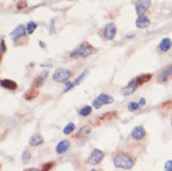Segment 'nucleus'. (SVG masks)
<instances>
[{
	"instance_id": "393cba45",
	"label": "nucleus",
	"mask_w": 172,
	"mask_h": 171,
	"mask_svg": "<svg viewBox=\"0 0 172 171\" xmlns=\"http://www.w3.org/2000/svg\"><path fill=\"white\" fill-rule=\"evenodd\" d=\"M138 108H140V104H138V103H135V101H131V103L127 105V110H129V111H136Z\"/></svg>"
},
{
	"instance_id": "2eb2a0df",
	"label": "nucleus",
	"mask_w": 172,
	"mask_h": 171,
	"mask_svg": "<svg viewBox=\"0 0 172 171\" xmlns=\"http://www.w3.org/2000/svg\"><path fill=\"white\" fill-rule=\"evenodd\" d=\"M44 142V137L40 135V134H34L31 137H30V140H29V145L30 146H39V145H41Z\"/></svg>"
},
{
	"instance_id": "1a4fd4ad",
	"label": "nucleus",
	"mask_w": 172,
	"mask_h": 171,
	"mask_svg": "<svg viewBox=\"0 0 172 171\" xmlns=\"http://www.w3.org/2000/svg\"><path fill=\"white\" fill-rule=\"evenodd\" d=\"M171 76H172V64L166 65V66L160 71V74H158V76H157V81H158V82H165V81H167Z\"/></svg>"
},
{
	"instance_id": "4468645a",
	"label": "nucleus",
	"mask_w": 172,
	"mask_h": 171,
	"mask_svg": "<svg viewBox=\"0 0 172 171\" xmlns=\"http://www.w3.org/2000/svg\"><path fill=\"white\" fill-rule=\"evenodd\" d=\"M171 48H172V40H171V39H168V38L162 39V40H161V43H160V45H158V49H160L162 53L168 51Z\"/></svg>"
},
{
	"instance_id": "f257e3e1",
	"label": "nucleus",
	"mask_w": 172,
	"mask_h": 171,
	"mask_svg": "<svg viewBox=\"0 0 172 171\" xmlns=\"http://www.w3.org/2000/svg\"><path fill=\"white\" fill-rule=\"evenodd\" d=\"M114 165L117 169H124V170H131L135 166V159L129 155L127 152H117L114 159Z\"/></svg>"
},
{
	"instance_id": "412c9836",
	"label": "nucleus",
	"mask_w": 172,
	"mask_h": 171,
	"mask_svg": "<svg viewBox=\"0 0 172 171\" xmlns=\"http://www.w3.org/2000/svg\"><path fill=\"white\" fill-rule=\"evenodd\" d=\"M90 134V127L89 126H84L79 130V132L75 135L76 137H82V136H86V135H89Z\"/></svg>"
},
{
	"instance_id": "f704fd0d",
	"label": "nucleus",
	"mask_w": 172,
	"mask_h": 171,
	"mask_svg": "<svg viewBox=\"0 0 172 171\" xmlns=\"http://www.w3.org/2000/svg\"><path fill=\"white\" fill-rule=\"evenodd\" d=\"M138 104H140V106H143V105L146 104V99H145V98H141L140 101H138Z\"/></svg>"
},
{
	"instance_id": "e433bc0d",
	"label": "nucleus",
	"mask_w": 172,
	"mask_h": 171,
	"mask_svg": "<svg viewBox=\"0 0 172 171\" xmlns=\"http://www.w3.org/2000/svg\"><path fill=\"white\" fill-rule=\"evenodd\" d=\"M25 171H39L38 169H29V170H25Z\"/></svg>"
},
{
	"instance_id": "a878e982",
	"label": "nucleus",
	"mask_w": 172,
	"mask_h": 171,
	"mask_svg": "<svg viewBox=\"0 0 172 171\" xmlns=\"http://www.w3.org/2000/svg\"><path fill=\"white\" fill-rule=\"evenodd\" d=\"M30 159H31L30 152H29L28 150H25V151L23 152V161H24V162H29V161H30Z\"/></svg>"
},
{
	"instance_id": "72a5a7b5",
	"label": "nucleus",
	"mask_w": 172,
	"mask_h": 171,
	"mask_svg": "<svg viewBox=\"0 0 172 171\" xmlns=\"http://www.w3.org/2000/svg\"><path fill=\"white\" fill-rule=\"evenodd\" d=\"M165 171H172V160L166 161V164H165Z\"/></svg>"
},
{
	"instance_id": "f8f14e48",
	"label": "nucleus",
	"mask_w": 172,
	"mask_h": 171,
	"mask_svg": "<svg viewBox=\"0 0 172 171\" xmlns=\"http://www.w3.org/2000/svg\"><path fill=\"white\" fill-rule=\"evenodd\" d=\"M150 25H151V20L146 15H140L136 19V26L138 29H147Z\"/></svg>"
},
{
	"instance_id": "20e7f679",
	"label": "nucleus",
	"mask_w": 172,
	"mask_h": 171,
	"mask_svg": "<svg viewBox=\"0 0 172 171\" xmlns=\"http://www.w3.org/2000/svg\"><path fill=\"white\" fill-rule=\"evenodd\" d=\"M141 85V82H140V79H138V76H136V77H134L125 88H122V90H121V95H124V96H129V95H131V94H134V91L140 86Z\"/></svg>"
},
{
	"instance_id": "5701e85b",
	"label": "nucleus",
	"mask_w": 172,
	"mask_h": 171,
	"mask_svg": "<svg viewBox=\"0 0 172 171\" xmlns=\"http://www.w3.org/2000/svg\"><path fill=\"white\" fill-rule=\"evenodd\" d=\"M88 75H89V70H84V72H81V74L79 75V77L74 81V84H75V85H79V84H80V82H81V81L86 77V76H88Z\"/></svg>"
},
{
	"instance_id": "0eeeda50",
	"label": "nucleus",
	"mask_w": 172,
	"mask_h": 171,
	"mask_svg": "<svg viewBox=\"0 0 172 171\" xmlns=\"http://www.w3.org/2000/svg\"><path fill=\"white\" fill-rule=\"evenodd\" d=\"M151 7V0H137L136 5H135V10L137 13V15H145V13L148 10V8Z\"/></svg>"
},
{
	"instance_id": "4be33fe9",
	"label": "nucleus",
	"mask_w": 172,
	"mask_h": 171,
	"mask_svg": "<svg viewBox=\"0 0 172 171\" xmlns=\"http://www.w3.org/2000/svg\"><path fill=\"white\" fill-rule=\"evenodd\" d=\"M74 130H75V124H74V122H69V124L64 127V134H65V135H70Z\"/></svg>"
},
{
	"instance_id": "b1692460",
	"label": "nucleus",
	"mask_w": 172,
	"mask_h": 171,
	"mask_svg": "<svg viewBox=\"0 0 172 171\" xmlns=\"http://www.w3.org/2000/svg\"><path fill=\"white\" fill-rule=\"evenodd\" d=\"M151 74H143V75H140L138 76V79H140V82H141V85L142 84H145V82H147V81H150L151 80Z\"/></svg>"
},
{
	"instance_id": "6e6552de",
	"label": "nucleus",
	"mask_w": 172,
	"mask_h": 171,
	"mask_svg": "<svg viewBox=\"0 0 172 171\" xmlns=\"http://www.w3.org/2000/svg\"><path fill=\"white\" fill-rule=\"evenodd\" d=\"M26 34H28V31H26V26H24V25H18V26L10 33V36H11L13 41H18L19 39L25 38Z\"/></svg>"
},
{
	"instance_id": "9d476101",
	"label": "nucleus",
	"mask_w": 172,
	"mask_h": 171,
	"mask_svg": "<svg viewBox=\"0 0 172 171\" xmlns=\"http://www.w3.org/2000/svg\"><path fill=\"white\" fill-rule=\"evenodd\" d=\"M145 136H146V130H145L143 126H136V127H134V130H132V132H131V137H132L134 140L140 141V140H142Z\"/></svg>"
},
{
	"instance_id": "423d86ee",
	"label": "nucleus",
	"mask_w": 172,
	"mask_h": 171,
	"mask_svg": "<svg viewBox=\"0 0 172 171\" xmlns=\"http://www.w3.org/2000/svg\"><path fill=\"white\" fill-rule=\"evenodd\" d=\"M104 156H105L104 151H101L100 149H94L91 155H90V157L88 159V164H90V165H99L102 161Z\"/></svg>"
},
{
	"instance_id": "ddd939ff",
	"label": "nucleus",
	"mask_w": 172,
	"mask_h": 171,
	"mask_svg": "<svg viewBox=\"0 0 172 171\" xmlns=\"http://www.w3.org/2000/svg\"><path fill=\"white\" fill-rule=\"evenodd\" d=\"M70 147V141L69 140H61L57 145H56V154L57 155H62L64 152H66Z\"/></svg>"
},
{
	"instance_id": "c9c22d12",
	"label": "nucleus",
	"mask_w": 172,
	"mask_h": 171,
	"mask_svg": "<svg viewBox=\"0 0 172 171\" xmlns=\"http://www.w3.org/2000/svg\"><path fill=\"white\" fill-rule=\"evenodd\" d=\"M39 46H40V48H43V49H46V44H45V43H43V41H39Z\"/></svg>"
},
{
	"instance_id": "2f4dec72",
	"label": "nucleus",
	"mask_w": 172,
	"mask_h": 171,
	"mask_svg": "<svg viewBox=\"0 0 172 171\" xmlns=\"http://www.w3.org/2000/svg\"><path fill=\"white\" fill-rule=\"evenodd\" d=\"M116 116V113H111V114H106L105 116H101L100 119H99V121L100 120H109V119H111V118H115Z\"/></svg>"
},
{
	"instance_id": "bb28decb",
	"label": "nucleus",
	"mask_w": 172,
	"mask_h": 171,
	"mask_svg": "<svg viewBox=\"0 0 172 171\" xmlns=\"http://www.w3.org/2000/svg\"><path fill=\"white\" fill-rule=\"evenodd\" d=\"M0 53H2V54H5L7 53V44H5L4 38L2 39V41H0Z\"/></svg>"
},
{
	"instance_id": "58836bf2",
	"label": "nucleus",
	"mask_w": 172,
	"mask_h": 171,
	"mask_svg": "<svg viewBox=\"0 0 172 171\" xmlns=\"http://www.w3.org/2000/svg\"><path fill=\"white\" fill-rule=\"evenodd\" d=\"M91 171H99V170H91Z\"/></svg>"
},
{
	"instance_id": "39448f33",
	"label": "nucleus",
	"mask_w": 172,
	"mask_h": 171,
	"mask_svg": "<svg viewBox=\"0 0 172 171\" xmlns=\"http://www.w3.org/2000/svg\"><path fill=\"white\" fill-rule=\"evenodd\" d=\"M102 33H104V36L106 40H114L115 36H116V33H117V29H116V25L114 23H107L104 29H102Z\"/></svg>"
},
{
	"instance_id": "f3484780",
	"label": "nucleus",
	"mask_w": 172,
	"mask_h": 171,
	"mask_svg": "<svg viewBox=\"0 0 172 171\" xmlns=\"http://www.w3.org/2000/svg\"><path fill=\"white\" fill-rule=\"evenodd\" d=\"M97 99L102 103V105H109V104H112L114 103V98L107 95V94H100L97 96Z\"/></svg>"
},
{
	"instance_id": "aec40b11",
	"label": "nucleus",
	"mask_w": 172,
	"mask_h": 171,
	"mask_svg": "<svg viewBox=\"0 0 172 171\" xmlns=\"http://www.w3.org/2000/svg\"><path fill=\"white\" fill-rule=\"evenodd\" d=\"M36 28H38V24H36L35 21H29V23L26 24V31H28V34L31 35V34L36 30Z\"/></svg>"
},
{
	"instance_id": "f03ea898",
	"label": "nucleus",
	"mask_w": 172,
	"mask_h": 171,
	"mask_svg": "<svg viewBox=\"0 0 172 171\" xmlns=\"http://www.w3.org/2000/svg\"><path fill=\"white\" fill-rule=\"evenodd\" d=\"M95 53V48L93 45H90L89 43H82L80 44L76 49L72 50V53L70 54L71 58H88L90 56L91 54Z\"/></svg>"
},
{
	"instance_id": "cd10ccee",
	"label": "nucleus",
	"mask_w": 172,
	"mask_h": 171,
	"mask_svg": "<svg viewBox=\"0 0 172 171\" xmlns=\"http://www.w3.org/2000/svg\"><path fill=\"white\" fill-rule=\"evenodd\" d=\"M55 166V162L54 161H50V162H48V164H45L44 166H43V170L41 171H49L51 167H54Z\"/></svg>"
},
{
	"instance_id": "c85d7f7f",
	"label": "nucleus",
	"mask_w": 172,
	"mask_h": 171,
	"mask_svg": "<svg viewBox=\"0 0 172 171\" xmlns=\"http://www.w3.org/2000/svg\"><path fill=\"white\" fill-rule=\"evenodd\" d=\"M93 106H94V109H100V108L102 106V103L96 98V99L93 100Z\"/></svg>"
},
{
	"instance_id": "4c0bfd02",
	"label": "nucleus",
	"mask_w": 172,
	"mask_h": 171,
	"mask_svg": "<svg viewBox=\"0 0 172 171\" xmlns=\"http://www.w3.org/2000/svg\"><path fill=\"white\" fill-rule=\"evenodd\" d=\"M127 38H129V39H131V38H134V34H130V35H127Z\"/></svg>"
},
{
	"instance_id": "9b49d317",
	"label": "nucleus",
	"mask_w": 172,
	"mask_h": 171,
	"mask_svg": "<svg viewBox=\"0 0 172 171\" xmlns=\"http://www.w3.org/2000/svg\"><path fill=\"white\" fill-rule=\"evenodd\" d=\"M0 85H2V88L9 90V91H15L18 89V84L10 79H3L0 81Z\"/></svg>"
},
{
	"instance_id": "ea45409f",
	"label": "nucleus",
	"mask_w": 172,
	"mask_h": 171,
	"mask_svg": "<svg viewBox=\"0 0 172 171\" xmlns=\"http://www.w3.org/2000/svg\"><path fill=\"white\" fill-rule=\"evenodd\" d=\"M171 125H172V121H171Z\"/></svg>"
},
{
	"instance_id": "6ab92c4d",
	"label": "nucleus",
	"mask_w": 172,
	"mask_h": 171,
	"mask_svg": "<svg viewBox=\"0 0 172 171\" xmlns=\"http://www.w3.org/2000/svg\"><path fill=\"white\" fill-rule=\"evenodd\" d=\"M38 95H39V91H38L36 89H30V90H28V91L25 93L24 98H25L26 100H34Z\"/></svg>"
},
{
	"instance_id": "dca6fc26",
	"label": "nucleus",
	"mask_w": 172,
	"mask_h": 171,
	"mask_svg": "<svg viewBox=\"0 0 172 171\" xmlns=\"http://www.w3.org/2000/svg\"><path fill=\"white\" fill-rule=\"evenodd\" d=\"M48 75H49V71H44L41 75H39V76L35 79L34 85H35L36 88H40L41 85H44V82H45V80H46V77H48Z\"/></svg>"
},
{
	"instance_id": "a211bd4d",
	"label": "nucleus",
	"mask_w": 172,
	"mask_h": 171,
	"mask_svg": "<svg viewBox=\"0 0 172 171\" xmlns=\"http://www.w3.org/2000/svg\"><path fill=\"white\" fill-rule=\"evenodd\" d=\"M91 113H93V108L89 106V105H85L81 109H79V115L80 116H89Z\"/></svg>"
},
{
	"instance_id": "7ed1b4c3",
	"label": "nucleus",
	"mask_w": 172,
	"mask_h": 171,
	"mask_svg": "<svg viewBox=\"0 0 172 171\" xmlns=\"http://www.w3.org/2000/svg\"><path fill=\"white\" fill-rule=\"evenodd\" d=\"M71 77V71L67 70V69H64V67H57L55 71H54V75H52V80L56 81V82H67V80Z\"/></svg>"
},
{
	"instance_id": "473e14b6",
	"label": "nucleus",
	"mask_w": 172,
	"mask_h": 171,
	"mask_svg": "<svg viewBox=\"0 0 172 171\" xmlns=\"http://www.w3.org/2000/svg\"><path fill=\"white\" fill-rule=\"evenodd\" d=\"M49 30H50L49 31L50 34H55V20L54 19L50 20V28H49Z\"/></svg>"
},
{
	"instance_id": "7c9ffc66",
	"label": "nucleus",
	"mask_w": 172,
	"mask_h": 171,
	"mask_svg": "<svg viewBox=\"0 0 172 171\" xmlns=\"http://www.w3.org/2000/svg\"><path fill=\"white\" fill-rule=\"evenodd\" d=\"M65 84H66V88L64 89V93H67L70 89H74V88L76 86V85H75L74 82H69V81H67V82H65Z\"/></svg>"
},
{
	"instance_id": "c756f323",
	"label": "nucleus",
	"mask_w": 172,
	"mask_h": 171,
	"mask_svg": "<svg viewBox=\"0 0 172 171\" xmlns=\"http://www.w3.org/2000/svg\"><path fill=\"white\" fill-rule=\"evenodd\" d=\"M28 7V3H26V0H20V2L18 3V9L21 10V9H25Z\"/></svg>"
}]
</instances>
